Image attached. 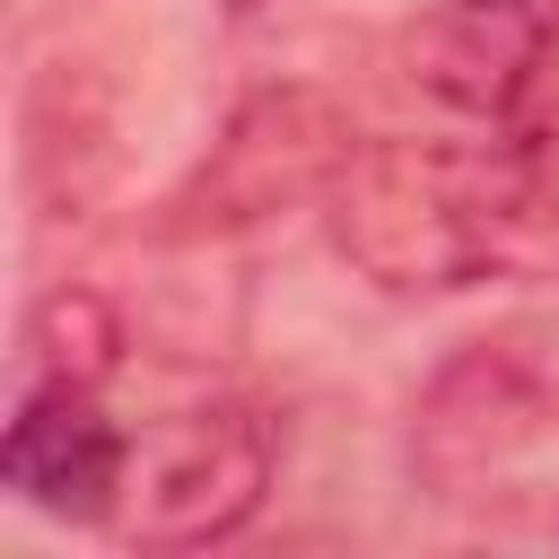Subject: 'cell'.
I'll use <instances>...</instances> for the list:
<instances>
[{
	"label": "cell",
	"instance_id": "cell-3",
	"mask_svg": "<svg viewBox=\"0 0 559 559\" xmlns=\"http://www.w3.org/2000/svg\"><path fill=\"white\" fill-rule=\"evenodd\" d=\"M271 419L236 393H201L131 437V480L114 533L140 550H210L245 533L271 498Z\"/></svg>",
	"mask_w": 559,
	"mask_h": 559
},
{
	"label": "cell",
	"instance_id": "cell-1",
	"mask_svg": "<svg viewBox=\"0 0 559 559\" xmlns=\"http://www.w3.org/2000/svg\"><path fill=\"white\" fill-rule=\"evenodd\" d=\"M341 262L393 297H445L507 262L559 253V192L542 140L437 131V140H358L323 192Z\"/></svg>",
	"mask_w": 559,
	"mask_h": 559
},
{
	"label": "cell",
	"instance_id": "cell-5",
	"mask_svg": "<svg viewBox=\"0 0 559 559\" xmlns=\"http://www.w3.org/2000/svg\"><path fill=\"white\" fill-rule=\"evenodd\" d=\"M349 148H358V131L323 87H297V79L253 87L218 122L210 157L175 183L166 236H245V227H262L297 201H323Z\"/></svg>",
	"mask_w": 559,
	"mask_h": 559
},
{
	"label": "cell",
	"instance_id": "cell-4",
	"mask_svg": "<svg viewBox=\"0 0 559 559\" xmlns=\"http://www.w3.org/2000/svg\"><path fill=\"white\" fill-rule=\"evenodd\" d=\"M393 79L437 105L454 131L542 140L559 87V9L550 0H428L393 35Z\"/></svg>",
	"mask_w": 559,
	"mask_h": 559
},
{
	"label": "cell",
	"instance_id": "cell-6",
	"mask_svg": "<svg viewBox=\"0 0 559 559\" xmlns=\"http://www.w3.org/2000/svg\"><path fill=\"white\" fill-rule=\"evenodd\" d=\"M0 480L17 507L61 515V524H114L122 480H131V437L96 402V384H26L0 437Z\"/></svg>",
	"mask_w": 559,
	"mask_h": 559
},
{
	"label": "cell",
	"instance_id": "cell-2",
	"mask_svg": "<svg viewBox=\"0 0 559 559\" xmlns=\"http://www.w3.org/2000/svg\"><path fill=\"white\" fill-rule=\"evenodd\" d=\"M559 428V332L498 323L463 341L411 402V480L428 498H472L507 480Z\"/></svg>",
	"mask_w": 559,
	"mask_h": 559
},
{
	"label": "cell",
	"instance_id": "cell-7",
	"mask_svg": "<svg viewBox=\"0 0 559 559\" xmlns=\"http://www.w3.org/2000/svg\"><path fill=\"white\" fill-rule=\"evenodd\" d=\"M26 384L61 376V384H105L114 358H122V323L96 288H52L35 314H26Z\"/></svg>",
	"mask_w": 559,
	"mask_h": 559
}]
</instances>
